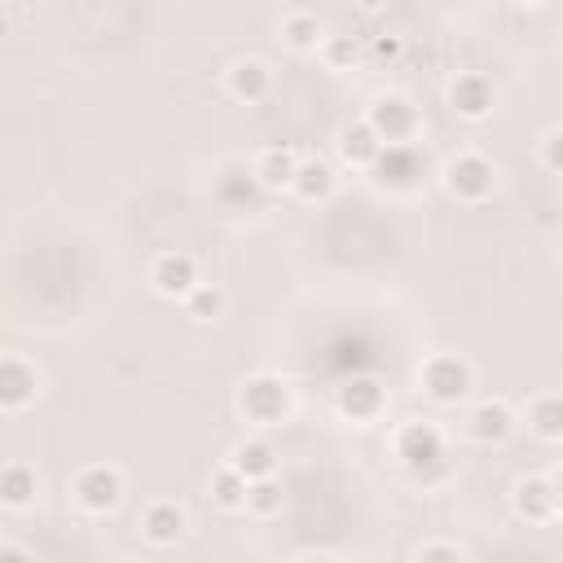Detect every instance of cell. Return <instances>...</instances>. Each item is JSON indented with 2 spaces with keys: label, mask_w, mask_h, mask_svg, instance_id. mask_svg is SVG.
<instances>
[{
  "label": "cell",
  "mask_w": 563,
  "mask_h": 563,
  "mask_svg": "<svg viewBox=\"0 0 563 563\" xmlns=\"http://www.w3.org/2000/svg\"><path fill=\"white\" fill-rule=\"evenodd\" d=\"M396 449H401V458L410 462L414 471L436 467V462L445 458V440H440V432L432 423H410L401 432V440H396Z\"/></svg>",
  "instance_id": "obj_1"
},
{
  "label": "cell",
  "mask_w": 563,
  "mask_h": 563,
  "mask_svg": "<svg viewBox=\"0 0 563 563\" xmlns=\"http://www.w3.org/2000/svg\"><path fill=\"white\" fill-rule=\"evenodd\" d=\"M370 132L379 141H388V146H405V137L414 132V110L401 102V97H383L379 106L370 110Z\"/></svg>",
  "instance_id": "obj_2"
},
{
  "label": "cell",
  "mask_w": 563,
  "mask_h": 563,
  "mask_svg": "<svg viewBox=\"0 0 563 563\" xmlns=\"http://www.w3.org/2000/svg\"><path fill=\"white\" fill-rule=\"evenodd\" d=\"M242 410H247L251 423H278L286 414V388L278 379H251L247 392H242Z\"/></svg>",
  "instance_id": "obj_3"
},
{
  "label": "cell",
  "mask_w": 563,
  "mask_h": 563,
  "mask_svg": "<svg viewBox=\"0 0 563 563\" xmlns=\"http://www.w3.org/2000/svg\"><path fill=\"white\" fill-rule=\"evenodd\" d=\"M471 388V370H467V361H458V357H436L432 366H427V392L436 396V401H458V396H467Z\"/></svg>",
  "instance_id": "obj_4"
},
{
  "label": "cell",
  "mask_w": 563,
  "mask_h": 563,
  "mask_svg": "<svg viewBox=\"0 0 563 563\" xmlns=\"http://www.w3.org/2000/svg\"><path fill=\"white\" fill-rule=\"evenodd\" d=\"M418 168H423V159H418L414 146H383L374 154V172H379L383 185H410Z\"/></svg>",
  "instance_id": "obj_5"
},
{
  "label": "cell",
  "mask_w": 563,
  "mask_h": 563,
  "mask_svg": "<svg viewBox=\"0 0 563 563\" xmlns=\"http://www.w3.org/2000/svg\"><path fill=\"white\" fill-rule=\"evenodd\" d=\"M449 185H454L458 198H484L493 190V168L476 154H467V159H458L454 168H449Z\"/></svg>",
  "instance_id": "obj_6"
},
{
  "label": "cell",
  "mask_w": 563,
  "mask_h": 563,
  "mask_svg": "<svg viewBox=\"0 0 563 563\" xmlns=\"http://www.w3.org/2000/svg\"><path fill=\"white\" fill-rule=\"evenodd\" d=\"M75 493H80V502L88 506V511H110V506L119 502V476L106 467H93L84 471L80 484H75Z\"/></svg>",
  "instance_id": "obj_7"
},
{
  "label": "cell",
  "mask_w": 563,
  "mask_h": 563,
  "mask_svg": "<svg viewBox=\"0 0 563 563\" xmlns=\"http://www.w3.org/2000/svg\"><path fill=\"white\" fill-rule=\"evenodd\" d=\"M515 506H520V515H528V520H550L559 506L555 480H524L515 489Z\"/></svg>",
  "instance_id": "obj_8"
},
{
  "label": "cell",
  "mask_w": 563,
  "mask_h": 563,
  "mask_svg": "<svg viewBox=\"0 0 563 563\" xmlns=\"http://www.w3.org/2000/svg\"><path fill=\"white\" fill-rule=\"evenodd\" d=\"M36 396V374H31L22 361H0V405L18 410Z\"/></svg>",
  "instance_id": "obj_9"
},
{
  "label": "cell",
  "mask_w": 563,
  "mask_h": 563,
  "mask_svg": "<svg viewBox=\"0 0 563 563\" xmlns=\"http://www.w3.org/2000/svg\"><path fill=\"white\" fill-rule=\"evenodd\" d=\"M489 106H493V88H489L484 75H462V80L454 84V110H458V115L480 119Z\"/></svg>",
  "instance_id": "obj_10"
},
{
  "label": "cell",
  "mask_w": 563,
  "mask_h": 563,
  "mask_svg": "<svg viewBox=\"0 0 563 563\" xmlns=\"http://www.w3.org/2000/svg\"><path fill=\"white\" fill-rule=\"evenodd\" d=\"M154 282H159L163 295H185V291H194V282H198L194 260H190V256H163L159 269H154Z\"/></svg>",
  "instance_id": "obj_11"
},
{
  "label": "cell",
  "mask_w": 563,
  "mask_h": 563,
  "mask_svg": "<svg viewBox=\"0 0 563 563\" xmlns=\"http://www.w3.org/2000/svg\"><path fill=\"white\" fill-rule=\"evenodd\" d=\"M339 405H344V414H352V418H370L383 405V388L374 379H348L344 392H339Z\"/></svg>",
  "instance_id": "obj_12"
},
{
  "label": "cell",
  "mask_w": 563,
  "mask_h": 563,
  "mask_svg": "<svg viewBox=\"0 0 563 563\" xmlns=\"http://www.w3.org/2000/svg\"><path fill=\"white\" fill-rule=\"evenodd\" d=\"M146 537L150 542H159V546H168L181 537V528H185V515H181V506H172V502H159V506H150L146 511Z\"/></svg>",
  "instance_id": "obj_13"
},
{
  "label": "cell",
  "mask_w": 563,
  "mask_h": 563,
  "mask_svg": "<svg viewBox=\"0 0 563 563\" xmlns=\"http://www.w3.org/2000/svg\"><path fill=\"white\" fill-rule=\"evenodd\" d=\"M295 172H300V163H295L291 150H269L256 168V181L269 185V190H282V185H295Z\"/></svg>",
  "instance_id": "obj_14"
},
{
  "label": "cell",
  "mask_w": 563,
  "mask_h": 563,
  "mask_svg": "<svg viewBox=\"0 0 563 563\" xmlns=\"http://www.w3.org/2000/svg\"><path fill=\"white\" fill-rule=\"evenodd\" d=\"M273 462H278V458H273V449L264 445V440H251V445L238 449L234 471H238V476L247 480V484H251V480H269V476H273Z\"/></svg>",
  "instance_id": "obj_15"
},
{
  "label": "cell",
  "mask_w": 563,
  "mask_h": 563,
  "mask_svg": "<svg viewBox=\"0 0 563 563\" xmlns=\"http://www.w3.org/2000/svg\"><path fill=\"white\" fill-rule=\"evenodd\" d=\"M229 88H234V97L260 102V97L269 93V71H264L260 62H238L234 71H229Z\"/></svg>",
  "instance_id": "obj_16"
},
{
  "label": "cell",
  "mask_w": 563,
  "mask_h": 563,
  "mask_svg": "<svg viewBox=\"0 0 563 563\" xmlns=\"http://www.w3.org/2000/svg\"><path fill=\"white\" fill-rule=\"evenodd\" d=\"M506 432H511V410L506 405H480L476 414H471V436L476 440H502Z\"/></svg>",
  "instance_id": "obj_17"
},
{
  "label": "cell",
  "mask_w": 563,
  "mask_h": 563,
  "mask_svg": "<svg viewBox=\"0 0 563 563\" xmlns=\"http://www.w3.org/2000/svg\"><path fill=\"white\" fill-rule=\"evenodd\" d=\"M339 150H344L348 163H374V154L383 150V141L370 132V124H352L344 132V141H339Z\"/></svg>",
  "instance_id": "obj_18"
},
{
  "label": "cell",
  "mask_w": 563,
  "mask_h": 563,
  "mask_svg": "<svg viewBox=\"0 0 563 563\" xmlns=\"http://www.w3.org/2000/svg\"><path fill=\"white\" fill-rule=\"evenodd\" d=\"M36 498V476L27 467H5L0 471V502L9 506H27Z\"/></svg>",
  "instance_id": "obj_19"
},
{
  "label": "cell",
  "mask_w": 563,
  "mask_h": 563,
  "mask_svg": "<svg viewBox=\"0 0 563 563\" xmlns=\"http://www.w3.org/2000/svg\"><path fill=\"white\" fill-rule=\"evenodd\" d=\"M220 198L234 207H247L256 198V172H242V168H229L220 176Z\"/></svg>",
  "instance_id": "obj_20"
},
{
  "label": "cell",
  "mask_w": 563,
  "mask_h": 563,
  "mask_svg": "<svg viewBox=\"0 0 563 563\" xmlns=\"http://www.w3.org/2000/svg\"><path fill=\"white\" fill-rule=\"evenodd\" d=\"M533 427H537V436H546V440L563 436V401L559 396H542V401L533 405Z\"/></svg>",
  "instance_id": "obj_21"
},
{
  "label": "cell",
  "mask_w": 563,
  "mask_h": 563,
  "mask_svg": "<svg viewBox=\"0 0 563 563\" xmlns=\"http://www.w3.org/2000/svg\"><path fill=\"white\" fill-rule=\"evenodd\" d=\"M330 366H339V370L370 366V344H366V339H339L335 352H330Z\"/></svg>",
  "instance_id": "obj_22"
},
{
  "label": "cell",
  "mask_w": 563,
  "mask_h": 563,
  "mask_svg": "<svg viewBox=\"0 0 563 563\" xmlns=\"http://www.w3.org/2000/svg\"><path fill=\"white\" fill-rule=\"evenodd\" d=\"M295 190H300L304 198L330 194V168H326V163H304V168L295 172Z\"/></svg>",
  "instance_id": "obj_23"
},
{
  "label": "cell",
  "mask_w": 563,
  "mask_h": 563,
  "mask_svg": "<svg viewBox=\"0 0 563 563\" xmlns=\"http://www.w3.org/2000/svg\"><path fill=\"white\" fill-rule=\"evenodd\" d=\"M216 502L229 506V511L242 506V502H247V480H242L238 471H220V476H216Z\"/></svg>",
  "instance_id": "obj_24"
},
{
  "label": "cell",
  "mask_w": 563,
  "mask_h": 563,
  "mask_svg": "<svg viewBox=\"0 0 563 563\" xmlns=\"http://www.w3.org/2000/svg\"><path fill=\"white\" fill-rule=\"evenodd\" d=\"M247 502L256 506L260 515H273L282 506V489L273 480H256V484H247Z\"/></svg>",
  "instance_id": "obj_25"
},
{
  "label": "cell",
  "mask_w": 563,
  "mask_h": 563,
  "mask_svg": "<svg viewBox=\"0 0 563 563\" xmlns=\"http://www.w3.org/2000/svg\"><path fill=\"white\" fill-rule=\"evenodd\" d=\"M286 36H291L295 49H308V44L317 40V22L308 14H291V18H286Z\"/></svg>",
  "instance_id": "obj_26"
},
{
  "label": "cell",
  "mask_w": 563,
  "mask_h": 563,
  "mask_svg": "<svg viewBox=\"0 0 563 563\" xmlns=\"http://www.w3.org/2000/svg\"><path fill=\"white\" fill-rule=\"evenodd\" d=\"M220 304H225V295H220V291H212V286H198V291H194V300H190L194 317H216V313H220Z\"/></svg>",
  "instance_id": "obj_27"
},
{
  "label": "cell",
  "mask_w": 563,
  "mask_h": 563,
  "mask_svg": "<svg viewBox=\"0 0 563 563\" xmlns=\"http://www.w3.org/2000/svg\"><path fill=\"white\" fill-rule=\"evenodd\" d=\"M418 563H462V555L454 546H427L423 555H418Z\"/></svg>",
  "instance_id": "obj_28"
},
{
  "label": "cell",
  "mask_w": 563,
  "mask_h": 563,
  "mask_svg": "<svg viewBox=\"0 0 563 563\" xmlns=\"http://www.w3.org/2000/svg\"><path fill=\"white\" fill-rule=\"evenodd\" d=\"M330 58H335V62H352V58H357V40L339 36L335 44H330Z\"/></svg>",
  "instance_id": "obj_29"
},
{
  "label": "cell",
  "mask_w": 563,
  "mask_h": 563,
  "mask_svg": "<svg viewBox=\"0 0 563 563\" xmlns=\"http://www.w3.org/2000/svg\"><path fill=\"white\" fill-rule=\"evenodd\" d=\"M0 563H31V559L22 555L18 546H0Z\"/></svg>",
  "instance_id": "obj_30"
},
{
  "label": "cell",
  "mask_w": 563,
  "mask_h": 563,
  "mask_svg": "<svg viewBox=\"0 0 563 563\" xmlns=\"http://www.w3.org/2000/svg\"><path fill=\"white\" fill-rule=\"evenodd\" d=\"M546 159H550V168H559V132L546 137Z\"/></svg>",
  "instance_id": "obj_31"
},
{
  "label": "cell",
  "mask_w": 563,
  "mask_h": 563,
  "mask_svg": "<svg viewBox=\"0 0 563 563\" xmlns=\"http://www.w3.org/2000/svg\"><path fill=\"white\" fill-rule=\"evenodd\" d=\"M396 49H401V40H379V58H392Z\"/></svg>",
  "instance_id": "obj_32"
}]
</instances>
